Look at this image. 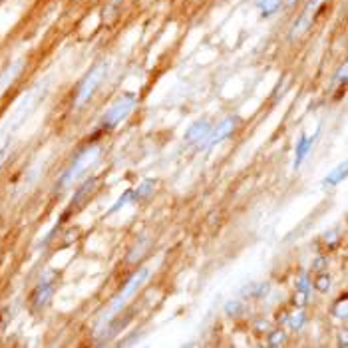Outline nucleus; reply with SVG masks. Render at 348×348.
Masks as SVG:
<instances>
[{"mask_svg": "<svg viewBox=\"0 0 348 348\" xmlns=\"http://www.w3.org/2000/svg\"><path fill=\"white\" fill-rule=\"evenodd\" d=\"M207 128H209L207 123H205V121H201V123L193 125V130L187 134V138H189V139H197L199 136H201V134H203V132H207Z\"/></svg>", "mask_w": 348, "mask_h": 348, "instance_id": "9", "label": "nucleus"}, {"mask_svg": "<svg viewBox=\"0 0 348 348\" xmlns=\"http://www.w3.org/2000/svg\"><path fill=\"white\" fill-rule=\"evenodd\" d=\"M8 151H10V143H4V147L0 149V163L4 162V157L8 155Z\"/></svg>", "mask_w": 348, "mask_h": 348, "instance_id": "12", "label": "nucleus"}, {"mask_svg": "<svg viewBox=\"0 0 348 348\" xmlns=\"http://www.w3.org/2000/svg\"><path fill=\"white\" fill-rule=\"evenodd\" d=\"M104 74H106V64L102 62V64H98V66H93L86 76H84V80L80 82V86H78V92H76V108H80V106H84L90 98H92V93L96 92V88L102 84V80H104Z\"/></svg>", "mask_w": 348, "mask_h": 348, "instance_id": "2", "label": "nucleus"}, {"mask_svg": "<svg viewBox=\"0 0 348 348\" xmlns=\"http://www.w3.org/2000/svg\"><path fill=\"white\" fill-rule=\"evenodd\" d=\"M289 2H295V0H289Z\"/></svg>", "mask_w": 348, "mask_h": 348, "instance_id": "14", "label": "nucleus"}, {"mask_svg": "<svg viewBox=\"0 0 348 348\" xmlns=\"http://www.w3.org/2000/svg\"><path fill=\"white\" fill-rule=\"evenodd\" d=\"M147 277H149V271H147V269H143V271H139L138 275H134V277H132V280L125 284V289H123V291H121V293H119V295L116 297L114 304L108 308V312L102 317V321H110V317H114L117 310H121V308L125 306V302L130 301V299H132V297L138 293V289L141 287V284H143V280H145Z\"/></svg>", "mask_w": 348, "mask_h": 348, "instance_id": "4", "label": "nucleus"}, {"mask_svg": "<svg viewBox=\"0 0 348 348\" xmlns=\"http://www.w3.org/2000/svg\"><path fill=\"white\" fill-rule=\"evenodd\" d=\"M336 314H340V319H346V299L342 297L340 302H338V310H334Z\"/></svg>", "mask_w": 348, "mask_h": 348, "instance_id": "11", "label": "nucleus"}, {"mask_svg": "<svg viewBox=\"0 0 348 348\" xmlns=\"http://www.w3.org/2000/svg\"><path fill=\"white\" fill-rule=\"evenodd\" d=\"M46 86H48V80H44V82H40L32 92H28L26 96H24V100L20 102V106L14 110V116L10 117V121L4 125V132H14V130L22 123L24 119L34 112V108L42 102V98H44V93H46Z\"/></svg>", "mask_w": 348, "mask_h": 348, "instance_id": "1", "label": "nucleus"}, {"mask_svg": "<svg viewBox=\"0 0 348 348\" xmlns=\"http://www.w3.org/2000/svg\"><path fill=\"white\" fill-rule=\"evenodd\" d=\"M50 297H52V287L50 284H40L32 295V302H34V306H42V304H46Z\"/></svg>", "mask_w": 348, "mask_h": 348, "instance_id": "7", "label": "nucleus"}, {"mask_svg": "<svg viewBox=\"0 0 348 348\" xmlns=\"http://www.w3.org/2000/svg\"><path fill=\"white\" fill-rule=\"evenodd\" d=\"M98 157H100V147H90V149H86L76 162L72 163V167H70L68 171L62 175V179L58 181V189H60V187L72 185L88 167H92L93 163L98 162Z\"/></svg>", "mask_w": 348, "mask_h": 348, "instance_id": "3", "label": "nucleus"}, {"mask_svg": "<svg viewBox=\"0 0 348 348\" xmlns=\"http://www.w3.org/2000/svg\"><path fill=\"white\" fill-rule=\"evenodd\" d=\"M93 187H96V179H90V181H88L86 185L82 187V191H80V193H78V195L74 197V201H72V207H76V205H78V201L82 203V201H84V199H86V197H88V195L92 193Z\"/></svg>", "mask_w": 348, "mask_h": 348, "instance_id": "8", "label": "nucleus"}, {"mask_svg": "<svg viewBox=\"0 0 348 348\" xmlns=\"http://www.w3.org/2000/svg\"><path fill=\"white\" fill-rule=\"evenodd\" d=\"M22 68H24V60L20 58V60L12 62L6 70H2V72H0V96L6 92V88H8V86H10V84L20 76Z\"/></svg>", "mask_w": 348, "mask_h": 348, "instance_id": "6", "label": "nucleus"}, {"mask_svg": "<svg viewBox=\"0 0 348 348\" xmlns=\"http://www.w3.org/2000/svg\"><path fill=\"white\" fill-rule=\"evenodd\" d=\"M317 287H321V291L325 293V291H328V278H321V280H317Z\"/></svg>", "mask_w": 348, "mask_h": 348, "instance_id": "13", "label": "nucleus"}, {"mask_svg": "<svg viewBox=\"0 0 348 348\" xmlns=\"http://www.w3.org/2000/svg\"><path fill=\"white\" fill-rule=\"evenodd\" d=\"M134 106H136V98H134V93H128L125 98H121V100L117 102L116 106H112V108L106 112V116L102 119V125L108 128V130L114 128V125H117L123 117L134 110Z\"/></svg>", "mask_w": 348, "mask_h": 348, "instance_id": "5", "label": "nucleus"}, {"mask_svg": "<svg viewBox=\"0 0 348 348\" xmlns=\"http://www.w3.org/2000/svg\"><path fill=\"white\" fill-rule=\"evenodd\" d=\"M277 6H278V0H263V2H261L263 12H273Z\"/></svg>", "mask_w": 348, "mask_h": 348, "instance_id": "10", "label": "nucleus"}]
</instances>
